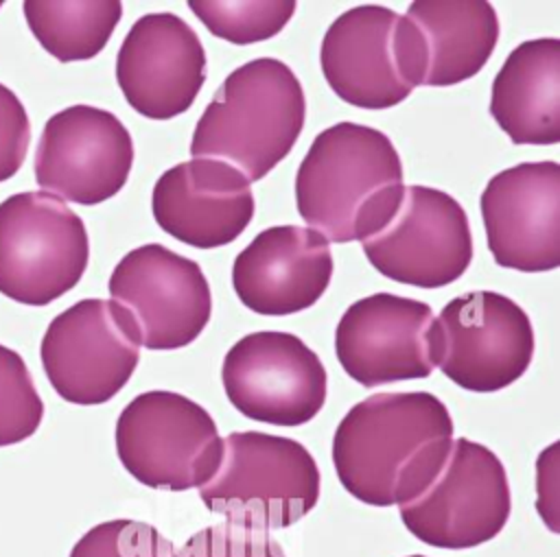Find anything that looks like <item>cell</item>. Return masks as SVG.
<instances>
[{"label": "cell", "mask_w": 560, "mask_h": 557, "mask_svg": "<svg viewBox=\"0 0 560 557\" xmlns=\"http://www.w3.org/2000/svg\"><path fill=\"white\" fill-rule=\"evenodd\" d=\"M254 210L249 179L234 166L208 157H190L166 168L151 192L158 227L197 249L234 242L252 223Z\"/></svg>", "instance_id": "ac0fdd59"}, {"label": "cell", "mask_w": 560, "mask_h": 557, "mask_svg": "<svg viewBox=\"0 0 560 557\" xmlns=\"http://www.w3.org/2000/svg\"><path fill=\"white\" fill-rule=\"evenodd\" d=\"M188 9L219 39L236 46L276 37L293 17V0H190Z\"/></svg>", "instance_id": "603a6c76"}, {"label": "cell", "mask_w": 560, "mask_h": 557, "mask_svg": "<svg viewBox=\"0 0 560 557\" xmlns=\"http://www.w3.org/2000/svg\"><path fill=\"white\" fill-rule=\"evenodd\" d=\"M405 17L420 37L427 87L472 79L499 42V17L486 0H418L409 4Z\"/></svg>", "instance_id": "44dd1931"}, {"label": "cell", "mask_w": 560, "mask_h": 557, "mask_svg": "<svg viewBox=\"0 0 560 557\" xmlns=\"http://www.w3.org/2000/svg\"><path fill=\"white\" fill-rule=\"evenodd\" d=\"M116 81L133 111L171 120L190 109L206 83V50L192 26L158 11L138 17L116 55Z\"/></svg>", "instance_id": "2e32d148"}, {"label": "cell", "mask_w": 560, "mask_h": 557, "mask_svg": "<svg viewBox=\"0 0 560 557\" xmlns=\"http://www.w3.org/2000/svg\"><path fill=\"white\" fill-rule=\"evenodd\" d=\"M230 404L249 419L302 426L326 402V367L295 334L262 330L238 339L221 365Z\"/></svg>", "instance_id": "4fadbf2b"}, {"label": "cell", "mask_w": 560, "mask_h": 557, "mask_svg": "<svg viewBox=\"0 0 560 557\" xmlns=\"http://www.w3.org/2000/svg\"><path fill=\"white\" fill-rule=\"evenodd\" d=\"M335 271L330 242L304 225L258 232L232 264L238 301L265 317H287L319 301Z\"/></svg>", "instance_id": "d6986e66"}, {"label": "cell", "mask_w": 560, "mask_h": 557, "mask_svg": "<svg viewBox=\"0 0 560 557\" xmlns=\"http://www.w3.org/2000/svg\"><path fill=\"white\" fill-rule=\"evenodd\" d=\"M70 557H175V548L155 526L120 518L83 533Z\"/></svg>", "instance_id": "d4e9b609"}, {"label": "cell", "mask_w": 560, "mask_h": 557, "mask_svg": "<svg viewBox=\"0 0 560 557\" xmlns=\"http://www.w3.org/2000/svg\"><path fill=\"white\" fill-rule=\"evenodd\" d=\"M385 277L418 288H442L472 262V234L464 205L431 186H405L394 216L361 242Z\"/></svg>", "instance_id": "8fae6325"}, {"label": "cell", "mask_w": 560, "mask_h": 557, "mask_svg": "<svg viewBox=\"0 0 560 557\" xmlns=\"http://www.w3.org/2000/svg\"><path fill=\"white\" fill-rule=\"evenodd\" d=\"M107 291L133 321L140 345L153 352L190 345L212 317V293L201 266L160 242L125 253Z\"/></svg>", "instance_id": "7c38bea8"}, {"label": "cell", "mask_w": 560, "mask_h": 557, "mask_svg": "<svg viewBox=\"0 0 560 557\" xmlns=\"http://www.w3.org/2000/svg\"><path fill=\"white\" fill-rule=\"evenodd\" d=\"M490 116L512 144L560 142V39L518 44L499 68L490 92Z\"/></svg>", "instance_id": "ffe728a7"}, {"label": "cell", "mask_w": 560, "mask_h": 557, "mask_svg": "<svg viewBox=\"0 0 560 557\" xmlns=\"http://www.w3.org/2000/svg\"><path fill=\"white\" fill-rule=\"evenodd\" d=\"M453 432L451 413L433 393H376L341 417L332 435V465L359 502L405 505L431 483Z\"/></svg>", "instance_id": "6da1fadb"}, {"label": "cell", "mask_w": 560, "mask_h": 557, "mask_svg": "<svg viewBox=\"0 0 560 557\" xmlns=\"http://www.w3.org/2000/svg\"><path fill=\"white\" fill-rule=\"evenodd\" d=\"M558 448L560 443H551L545 452H540L538 457V511L540 515H545V520L549 522V526L556 531L553 520H556V483H558Z\"/></svg>", "instance_id": "83f0119b"}, {"label": "cell", "mask_w": 560, "mask_h": 557, "mask_svg": "<svg viewBox=\"0 0 560 557\" xmlns=\"http://www.w3.org/2000/svg\"><path fill=\"white\" fill-rule=\"evenodd\" d=\"M427 301L394 293H372L350 304L335 330L341 369L361 387L374 389L400 380L429 378L433 360Z\"/></svg>", "instance_id": "e0dca14e"}, {"label": "cell", "mask_w": 560, "mask_h": 557, "mask_svg": "<svg viewBox=\"0 0 560 557\" xmlns=\"http://www.w3.org/2000/svg\"><path fill=\"white\" fill-rule=\"evenodd\" d=\"M481 221L503 269L545 273L560 266V164L521 162L486 183Z\"/></svg>", "instance_id": "9a60e30c"}, {"label": "cell", "mask_w": 560, "mask_h": 557, "mask_svg": "<svg viewBox=\"0 0 560 557\" xmlns=\"http://www.w3.org/2000/svg\"><path fill=\"white\" fill-rule=\"evenodd\" d=\"M90 238L83 218L59 197L31 190L0 203V293L46 306L83 277Z\"/></svg>", "instance_id": "8992f818"}, {"label": "cell", "mask_w": 560, "mask_h": 557, "mask_svg": "<svg viewBox=\"0 0 560 557\" xmlns=\"http://www.w3.org/2000/svg\"><path fill=\"white\" fill-rule=\"evenodd\" d=\"M114 437L122 467L151 489H199L221 461L217 422L175 391L136 395L120 411Z\"/></svg>", "instance_id": "52a82bcc"}, {"label": "cell", "mask_w": 560, "mask_h": 557, "mask_svg": "<svg viewBox=\"0 0 560 557\" xmlns=\"http://www.w3.org/2000/svg\"><path fill=\"white\" fill-rule=\"evenodd\" d=\"M31 142V120L13 90L0 83V183L24 164Z\"/></svg>", "instance_id": "4316f807"}, {"label": "cell", "mask_w": 560, "mask_h": 557, "mask_svg": "<svg viewBox=\"0 0 560 557\" xmlns=\"http://www.w3.org/2000/svg\"><path fill=\"white\" fill-rule=\"evenodd\" d=\"M409 557H424V555H409Z\"/></svg>", "instance_id": "f1b7e54d"}, {"label": "cell", "mask_w": 560, "mask_h": 557, "mask_svg": "<svg viewBox=\"0 0 560 557\" xmlns=\"http://www.w3.org/2000/svg\"><path fill=\"white\" fill-rule=\"evenodd\" d=\"M319 66L330 90L361 109H389L422 85L416 26L383 4H359L326 28Z\"/></svg>", "instance_id": "5b68a950"}, {"label": "cell", "mask_w": 560, "mask_h": 557, "mask_svg": "<svg viewBox=\"0 0 560 557\" xmlns=\"http://www.w3.org/2000/svg\"><path fill=\"white\" fill-rule=\"evenodd\" d=\"M140 347L136 325L120 306L88 297L48 323L39 356L59 398L94 406L112 400L129 382Z\"/></svg>", "instance_id": "30bf717a"}, {"label": "cell", "mask_w": 560, "mask_h": 557, "mask_svg": "<svg viewBox=\"0 0 560 557\" xmlns=\"http://www.w3.org/2000/svg\"><path fill=\"white\" fill-rule=\"evenodd\" d=\"M319 467L291 437L236 430L221 441V461L199 498L208 511L256 531L287 529L319 500Z\"/></svg>", "instance_id": "277c9868"}, {"label": "cell", "mask_w": 560, "mask_h": 557, "mask_svg": "<svg viewBox=\"0 0 560 557\" xmlns=\"http://www.w3.org/2000/svg\"><path fill=\"white\" fill-rule=\"evenodd\" d=\"M131 166L129 129L112 111L92 105H70L52 114L35 151L37 186L79 205H98L116 197Z\"/></svg>", "instance_id": "5bb4252c"}, {"label": "cell", "mask_w": 560, "mask_h": 557, "mask_svg": "<svg viewBox=\"0 0 560 557\" xmlns=\"http://www.w3.org/2000/svg\"><path fill=\"white\" fill-rule=\"evenodd\" d=\"M44 402L24 358L0 345V448L28 439L42 424Z\"/></svg>", "instance_id": "cb8c5ba5"}, {"label": "cell", "mask_w": 560, "mask_h": 557, "mask_svg": "<svg viewBox=\"0 0 560 557\" xmlns=\"http://www.w3.org/2000/svg\"><path fill=\"white\" fill-rule=\"evenodd\" d=\"M175 557H287L282 546L265 531L221 522L197 531Z\"/></svg>", "instance_id": "484cf974"}, {"label": "cell", "mask_w": 560, "mask_h": 557, "mask_svg": "<svg viewBox=\"0 0 560 557\" xmlns=\"http://www.w3.org/2000/svg\"><path fill=\"white\" fill-rule=\"evenodd\" d=\"M433 367L472 393H494L516 382L534 358L527 312L497 291L453 297L429 328Z\"/></svg>", "instance_id": "ba28073f"}, {"label": "cell", "mask_w": 560, "mask_h": 557, "mask_svg": "<svg viewBox=\"0 0 560 557\" xmlns=\"http://www.w3.org/2000/svg\"><path fill=\"white\" fill-rule=\"evenodd\" d=\"M405 194L400 155L381 129L359 122L326 127L295 175V208L328 242H363L396 212Z\"/></svg>", "instance_id": "7a4b0ae2"}, {"label": "cell", "mask_w": 560, "mask_h": 557, "mask_svg": "<svg viewBox=\"0 0 560 557\" xmlns=\"http://www.w3.org/2000/svg\"><path fill=\"white\" fill-rule=\"evenodd\" d=\"M512 511V494L501 459L483 443L453 439L431 483L398 505L407 531L438 548H472L497 537Z\"/></svg>", "instance_id": "9c48e42d"}, {"label": "cell", "mask_w": 560, "mask_h": 557, "mask_svg": "<svg viewBox=\"0 0 560 557\" xmlns=\"http://www.w3.org/2000/svg\"><path fill=\"white\" fill-rule=\"evenodd\" d=\"M306 98L295 72L280 59L258 57L232 70L199 116L190 157L234 166L249 183L260 181L295 146Z\"/></svg>", "instance_id": "3957f363"}, {"label": "cell", "mask_w": 560, "mask_h": 557, "mask_svg": "<svg viewBox=\"0 0 560 557\" xmlns=\"http://www.w3.org/2000/svg\"><path fill=\"white\" fill-rule=\"evenodd\" d=\"M22 11L35 39L61 63L96 57L122 17L118 0H28Z\"/></svg>", "instance_id": "7402d4cb"}]
</instances>
